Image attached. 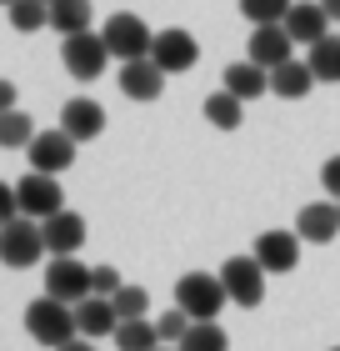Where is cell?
Masks as SVG:
<instances>
[{
  "label": "cell",
  "instance_id": "2e32d148",
  "mask_svg": "<svg viewBox=\"0 0 340 351\" xmlns=\"http://www.w3.org/2000/svg\"><path fill=\"white\" fill-rule=\"evenodd\" d=\"M40 226H45L51 256H75V251L86 246V216H75V211H55L51 221H40Z\"/></svg>",
  "mask_w": 340,
  "mask_h": 351
},
{
  "label": "cell",
  "instance_id": "3957f363",
  "mask_svg": "<svg viewBox=\"0 0 340 351\" xmlns=\"http://www.w3.org/2000/svg\"><path fill=\"white\" fill-rule=\"evenodd\" d=\"M40 251H51V246H45V226L36 216H15V221L0 226V261L5 266L25 271V266L40 261Z\"/></svg>",
  "mask_w": 340,
  "mask_h": 351
},
{
  "label": "cell",
  "instance_id": "f546056e",
  "mask_svg": "<svg viewBox=\"0 0 340 351\" xmlns=\"http://www.w3.org/2000/svg\"><path fill=\"white\" fill-rule=\"evenodd\" d=\"M120 286H125V281H120L116 266H95V296H116Z\"/></svg>",
  "mask_w": 340,
  "mask_h": 351
},
{
  "label": "cell",
  "instance_id": "8fae6325",
  "mask_svg": "<svg viewBox=\"0 0 340 351\" xmlns=\"http://www.w3.org/2000/svg\"><path fill=\"white\" fill-rule=\"evenodd\" d=\"M290 36H296V45H315V40H326L330 36V10L320 5V0H296V5H290V15L280 21Z\"/></svg>",
  "mask_w": 340,
  "mask_h": 351
},
{
  "label": "cell",
  "instance_id": "4316f807",
  "mask_svg": "<svg viewBox=\"0 0 340 351\" xmlns=\"http://www.w3.org/2000/svg\"><path fill=\"white\" fill-rule=\"evenodd\" d=\"M290 5H296V0H240V15H246L250 25H280L290 15Z\"/></svg>",
  "mask_w": 340,
  "mask_h": 351
},
{
  "label": "cell",
  "instance_id": "8d00e7d4",
  "mask_svg": "<svg viewBox=\"0 0 340 351\" xmlns=\"http://www.w3.org/2000/svg\"><path fill=\"white\" fill-rule=\"evenodd\" d=\"M5 5H15V0H5Z\"/></svg>",
  "mask_w": 340,
  "mask_h": 351
},
{
  "label": "cell",
  "instance_id": "7a4b0ae2",
  "mask_svg": "<svg viewBox=\"0 0 340 351\" xmlns=\"http://www.w3.org/2000/svg\"><path fill=\"white\" fill-rule=\"evenodd\" d=\"M225 301H231V291H225V281H220V276L190 271V276L175 281V306L190 311L196 322H215V316L225 311Z\"/></svg>",
  "mask_w": 340,
  "mask_h": 351
},
{
  "label": "cell",
  "instance_id": "277c9868",
  "mask_svg": "<svg viewBox=\"0 0 340 351\" xmlns=\"http://www.w3.org/2000/svg\"><path fill=\"white\" fill-rule=\"evenodd\" d=\"M60 60H66V71L75 81H95V75H105V66L116 56H110L105 36H95V30H75V36H60Z\"/></svg>",
  "mask_w": 340,
  "mask_h": 351
},
{
  "label": "cell",
  "instance_id": "f35d334b",
  "mask_svg": "<svg viewBox=\"0 0 340 351\" xmlns=\"http://www.w3.org/2000/svg\"><path fill=\"white\" fill-rule=\"evenodd\" d=\"M335 351H340V346H335Z\"/></svg>",
  "mask_w": 340,
  "mask_h": 351
},
{
  "label": "cell",
  "instance_id": "7c38bea8",
  "mask_svg": "<svg viewBox=\"0 0 340 351\" xmlns=\"http://www.w3.org/2000/svg\"><path fill=\"white\" fill-rule=\"evenodd\" d=\"M255 256L270 276H285V271H296L300 261V231H265L255 236Z\"/></svg>",
  "mask_w": 340,
  "mask_h": 351
},
{
  "label": "cell",
  "instance_id": "e0dca14e",
  "mask_svg": "<svg viewBox=\"0 0 340 351\" xmlns=\"http://www.w3.org/2000/svg\"><path fill=\"white\" fill-rule=\"evenodd\" d=\"M296 231H300V241H315V246L335 241V236H340V206H330V201L300 206V216H296Z\"/></svg>",
  "mask_w": 340,
  "mask_h": 351
},
{
  "label": "cell",
  "instance_id": "8992f818",
  "mask_svg": "<svg viewBox=\"0 0 340 351\" xmlns=\"http://www.w3.org/2000/svg\"><path fill=\"white\" fill-rule=\"evenodd\" d=\"M45 291L80 306V301L95 291V266H86L80 256H51V266H45Z\"/></svg>",
  "mask_w": 340,
  "mask_h": 351
},
{
  "label": "cell",
  "instance_id": "5b68a950",
  "mask_svg": "<svg viewBox=\"0 0 340 351\" xmlns=\"http://www.w3.org/2000/svg\"><path fill=\"white\" fill-rule=\"evenodd\" d=\"M101 36H105V45H110V56H116V60H145V56H151V45H155V30L145 25L140 15H131V10H116L101 25Z\"/></svg>",
  "mask_w": 340,
  "mask_h": 351
},
{
  "label": "cell",
  "instance_id": "4dcf8cb0",
  "mask_svg": "<svg viewBox=\"0 0 340 351\" xmlns=\"http://www.w3.org/2000/svg\"><path fill=\"white\" fill-rule=\"evenodd\" d=\"M21 216V196H15V186H0V221H15Z\"/></svg>",
  "mask_w": 340,
  "mask_h": 351
},
{
  "label": "cell",
  "instance_id": "f1b7e54d",
  "mask_svg": "<svg viewBox=\"0 0 340 351\" xmlns=\"http://www.w3.org/2000/svg\"><path fill=\"white\" fill-rule=\"evenodd\" d=\"M116 311H120V322H135V316H151V291L145 286H120L116 296Z\"/></svg>",
  "mask_w": 340,
  "mask_h": 351
},
{
  "label": "cell",
  "instance_id": "7402d4cb",
  "mask_svg": "<svg viewBox=\"0 0 340 351\" xmlns=\"http://www.w3.org/2000/svg\"><path fill=\"white\" fill-rule=\"evenodd\" d=\"M116 346H120V351H155V346H160V326L151 322V316L120 322V326H116Z\"/></svg>",
  "mask_w": 340,
  "mask_h": 351
},
{
  "label": "cell",
  "instance_id": "d6986e66",
  "mask_svg": "<svg viewBox=\"0 0 340 351\" xmlns=\"http://www.w3.org/2000/svg\"><path fill=\"white\" fill-rule=\"evenodd\" d=\"M315 86V71H311V60H285V66H275L270 71V90L280 95V101H305Z\"/></svg>",
  "mask_w": 340,
  "mask_h": 351
},
{
  "label": "cell",
  "instance_id": "44dd1931",
  "mask_svg": "<svg viewBox=\"0 0 340 351\" xmlns=\"http://www.w3.org/2000/svg\"><path fill=\"white\" fill-rule=\"evenodd\" d=\"M205 121L215 125V131H240V121H246V101L220 86V90L205 101Z\"/></svg>",
  "mask_w": 340,
  "mask_h": 351
},
{
  "label": "cell",
  "instance_id": "9c48e42d",
  "mask_svg": "<svg viewBox=\"0 0 340 351\" xmlns=\"http://www.w3.org/2000/svg\"><path fill=\"white\" fill-rule=\"evenodd\" d=\"M196 56H200V45H196V36H190V30H160L155 36V45H151V60L166 75H181V71H190L196 66Z\"/></svg>",
  "mask_w": 340,
  "mask_h": 351
},
{
  "label": "cell",
  "instance_id": "ba28073f",
  "mask_svg": "<svg viewBox=\"0 0 340 351\" xmlns=\"http://www.w3.org/2000/svg\"><path fill=\"white\" fill-rule=\"evenodd\" d=\"M15 196H21V216H36V221H51L55 211H66V191L51 171H30L15 181Z\"/></svg>",
  "mask_w": 340,
  "mask_h": 351
},
{
  "label": "cell",
  "instance_id": "836d02e7",
  "mask_svg": "<svg viewBox=\"0 0 340 351\" xmlns=\"http://www.w3.org/2000/svg\"><path fill=\"white\" fill-rule=\"evenodd\" d=\"M55 351H95L90 341H66V346H55Z\"/></svg>",
  "mask_w": 340,
  "mask_h": 351
},
{
  "label": "cell",
  "instance_id": "83f0119b",
  "mask_svg": "<svg viewBox=\"0 0 340 351\" xmlns=\"http://www.w3.org/2000/svg\"><path fill=\"white\" fill-rule=\"evenodd\" d=\"M10 10V25L15 30H40V25H51V0H15Z\"/></svg>",
  "mask_w": 340,
  "mask_h": 351
},
{
  "label": "cell",
  "instance_id": "6da1fadb",
  "mask_svg": "<svg viewBox=\"0 0 340 351\" xmlns=\"http://www.w3.org/2000/svg\"><path fill=\"white\" fill-rule=\"evenodd\" d=\"M25 331H30L40 346H66V341H75L80 316H75L70 301H60V296L45 291L40 301H30V306H25Z\"/></svg>",
  "mask_w": 340,
  "mask_h": 351
},
{
  "label": "cell",
  "instance_id": "e575fe53",
  "mask_svg": "<svg viewBox=\"0 0 340 351\" xmlns=\"http://www.w3.org/2000/svg\"><path fill=\"white\" fill-rule=\"evenodd\" d=\"M320 5L330 10V21H340V0H320Z\"/></svg>",
  "mask_w": 340,
  "mask_h": 351
},
{
  "label": "cell",
  "instance_id": "30bf717a",
  "mask_svg": "<svg viewBox=\"0 0 340 351\" xmlns=\"http://www.w3.org/2000/svg\"><path fill=\"white\" fill-rule=\"evenodd\" d=\"M75 146L80 141L70 136V131H40L36 141H30V171H51V176H60L70 161H75Z\"/></svg>",
  "mask_w": 340,
  "mask_h": 351
},
{
  "label": "cell",
  "instance_id": "d6a6232c",
  "mask_svg": "<svg viewBox=\"0 0 340 351\" xmlns=\"http://www.w3.org/2000/svg\"><path fill=\"white\" fill-rule=\"evenodd\" d=\"M0 110H15V86L0 81Z\"/></svg>",
  "mask_w": 340,
  "mask_h": 351
},
{
  "label": "cell",
  "instance_id": "cb8c5ba5",
  "mask_svg": "<svg viewBox=\"0 0 340 351\" xmlns=\"http://www.w3.org/2000/svg\"><path fill=\"white\" fill-rule=\"evenodd\" d=\"M51 30H60V36L90 30V0H55L51 5Z\"/></svg>",
  "mask_w": 340,
  "mask_h": 351
},
{
  "label": "cell",
  "instance_id": "484cf974",
  "mask_svg": "<svg viewBox=\"0 0 340 351\" xmlns=\"http://www.w3.org/2000/svg\"><path fill=\"white\" fill-rule=\"evenodd\" d=\"M181 351H231V337H225L215 322H196V326L185 331Z\"/></svg>",
  "mask_w": 340,
  "mask_h": 351
},
{
  "label": "cell",
  "instance_id": "603a6c76",
  "mask_svg": "<svg viewBox=\"0 0 340 351\" xmlns=\"http://www.w3.org/2000/svg\"><path fill=\"white\" fill-rule=\"evenodd\" d=\"M36 136H40V131L30 125V116H25L21 106H15V110H0V146H5V151H25Z\"/></svg>",
  "mask_w": 340,
  "mask_h": 351
},
{
  "label": "cell",
  "instance_id": "1f68e13d",
  "mask_svg": "<svg viewBox=\"0 0 340 351\" xmlns=\"http://www.w3.org/2000/svg\"><path fill=\"white\" fill-rule=\"evenodd\" d=\"M320 181H326V191H330V196L340 201V156H330V161L320 166Z\"/></svg>",
  "mask_w": 340,
  "mask_h": 351
},
{
  "label": "cell",
  "instance_id": "5bb4252c",
  "mask_svg": "<svg viewBox=\"0 0 340 351\" xmlns=\"http://www.w3.org/2000/svg\"><path fill=\"white\" fill-rule=\"evenodd\" d=\"M60 131H70L75 141H95L105 131V106L101 101H86V95H75V101L60 106Z\"/></svg>",
  "mask_w": 340,
  "mask_h": 351
},
{
  "label": "cell",
  "instance_id": "74e56055",
  "mask_svg": "<svg viewBox=\"0 0 340 351\" xmlns=\"http://www.w3.org/2000/svg\"><path fill=\"white\" fill-rule=\"evenodd\" d=\"M51 5H55V0H51Z\"/></svg>",
  "mask_w": 340,
  "mask_h": 351
},
{
  "label": "cell",
  "instance_id": "52a82bcc",
  "mask_svg": "<svg viewBox=\"0 0 340 351\" xmlns=\"http://www.w3.org/2000/svg\"><path fill=\"white\" fill-rule=\"evenodd\" d=\"M265 276H270V271L261 266L255 251H250V256H231L220 266V281H225V291H231L235 306H261V301H265Z\"/></svg>",
  "mask_w": 340,
  "mask_h": 351
},
{
  "label": "cell",
  "instance_id": "4fadbf2b",
  "mask_svg": "<svg viewBox=\"0 0 340 351\" xmlns=\"http://www.w3.org/2000/svg\"><path fill=\"white\" fill-rule=\"evenodd\" d=\"M120 90L131 95V101H160L166 71H160L151 56H145V60H120Z\"/></svg>",
  "mask_w": 340,
  "mask_h": 351
},
{
  "label": "cell",
  "instance_id": "d590c367",
  "mask_svg": "<svg viewBox=\"0 0 340 351\" xmlns=\"http://www.w3.org/2000/svg\"><path fill=\"white\" fill-rule=\"evenodd\" d=\"M155 351H181V346H166V341H160V346H155Z\"/></svg>",
  "mask_w": 340,
  "mask_h": 351
},
{
  "label": "cell",
  "instance_id": "9a60e30c",
  "mask_svg": "<svg viewBox=\"0 0 340 351\" xmlns=\"http://www.w3.org/2000/svg\"><path fill=\"white\" fill-rule=\"evenodd\" d=\"M290 45H296V36H290L285 25H255L250 60H255V66H265V71H275V66H285V60H296V56H290Z\"/></svg>",
  "mask_w": 340,
  "mask_h": 351
},
{
  "label": "cell",
  "instance_id": "ac0fdd59",
  "mask_svg": "<svg viewBox=\"0 0 340 351\" xmlns=\"http://www.w3.org/2000/svg\"><path fill=\"white\" fill-rule=\"evenodd\" d=\"M75 316H80V337H116V326H120V311H116V301H110V296H86V301H80V306H75Z\"/></svg>",
  "mask_w": 340,
  "mask_h": 351
},
{
  "label": "cell",
  "instance_id": "ffe728a7",
  "mask_svg": "<svg viewBox=\"0 0 340 351\" xmlns=\"http://www.w3.org/2000/svg\"><path fill=\"white\" fill-rule=\"evenodd\" d=\"M225 90L240 95V101H261L270 90V71L255 66V60H235V66H225Z\"/></svg>",
  "mask_w": 340,
  "mask_h": 351
},
{
  "label": "cell",
  "instance_id": "d4e9b609",
  "mask_svg": "<svg viewBox=\"0 0 340 351\" xmlns=\"http://www.w3.org/2000/svg\"><path fill=\"white\" fill-rule=\"evenodd\" d=\"M311 71H315L320 86H326V81H340V36H326V40L311 45Z\"/></svg>",
  "mask_w": 340,
  "mask_h": 351
}]
</instances>
